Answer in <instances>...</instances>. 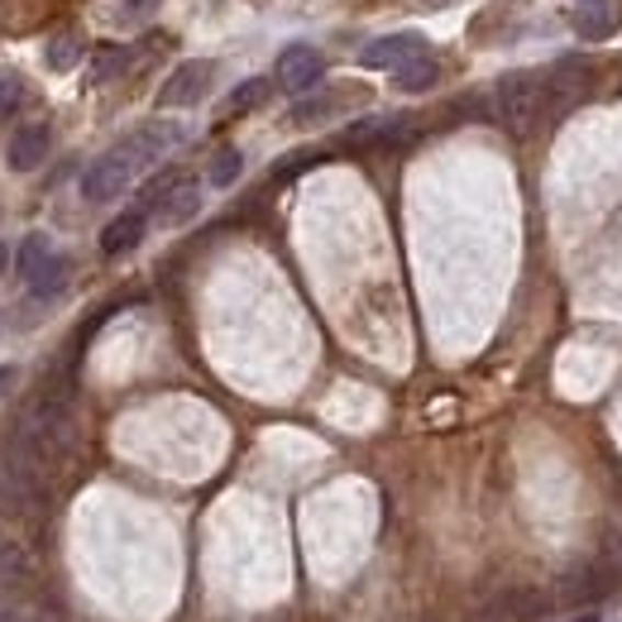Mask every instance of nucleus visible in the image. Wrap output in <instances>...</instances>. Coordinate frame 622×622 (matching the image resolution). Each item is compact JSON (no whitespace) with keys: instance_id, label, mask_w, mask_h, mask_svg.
<instances>
[{"instance_id":"nucleus-9","label":"nucleus","mask_w":622,"mask_h":622,"mask_svg":"<svg viewBox=\"0 0 622 622\" xmlns=\"http://www.w3.org/2000/svg\"><path fill=\"white\" fill-rule=\"evenodd\" d=\"M48 144H53V129L44 121L15 129V139H10V168H15V173H34L48 158Z\"/></svg>"},{"instance_id":"nucleus-6","label":"nucleus","mask_w":622,"mask_h":622,"mask_svg":"<svg viewBox=\"0 0 622 622\" xmlns=\"http://www.w3.org/2000/svg\"><path fill=\"white\" fill-rule=\"evenodd\" d=\"M321 72H326V58L312 44H293L278 53V82H283V91H293V97L312 91L321 82Z\"/></svg>"},{"instance_id":"nucleus-14","label":"nucleus","mask_w":622,"mask_h":622,"mask_svg":"<svg viewBox=\"0 0 622 622\" xmlns=\"http://www.w3.org/2000/svg\"><path fill=\"white\" fill-rule=\"evenodd\" d=\"M436 58L431 53H417V58H407L403 68H393V82H398V91H427V87H436Z\"/></svg>"},{"instance_id":"nucleus-19","label":"nucleus","mask_w":622,"mask_h":622,"mask_svg":"<svg viewBox=\"0 0 622 622\" xmlns=\"http://www.w3.org/2000/svg\"><path fill=\"white\" fill-rule=\"evenodd\" d=\"M44 58H48V68H53V72H68V68H77V58H82V38H72V34L53 38Z\"/></svg>"},{"instance_id":"nucleus-2","label":"nucleus","mask_w":622,"mask_h":622,"mask_svg":"<svg viewBox=\"0 0 622 622\" xmlns=\"http://www.w3.org/2000/svg\"><path fill=\"white\" fill-rule=\"evenodd\" d=\"M494 105L498 121L512 129V135H527L541 111H546V87H541V72H502L494 87Z\"/></svg>"},{"instance_id":"nucleus-26","label":"nucleus","mask_w":622,"mask_h":622,"mask_svg":"<svg viewBox=\"0 0 622 622\" xmlns=\"http://www.w3.org/2000/svg\"><path fill=\"white\" fill-rule=\"evenodd\" d=\"M5 263H10V249H5V245H0V273H5Z\"/></svg>"},{"instance_id":"nucleus-18","label":"nucleus","mask_w":622,"mask_h":622,"mask_svg":"<svg viewBox=\"0 0 622 622\" xmlns=\"http://www.w3.org/2000/svg\"><path fill=\"white\" fill-rule=\"evenodd\" d=\"M240 168H245V154L240 149H220L216 158H211V188H230L235 178H240Z\"/></svg>"},{"instance_id":"nucleus-23","label":"nucleus","mask_w":622,"mask_h":622,"mask_svg":"<svg viewBox=\"0 0 622 622\" xmlns=\"http://www.w3.org/2000/svg\"><path fill=\"white\" fill-rule=\"evenodd\" d=\"M121 63H125L121 48H101V53H97V72H91V77H97V82H105V77L121 72Z\"/></svg>"},{"instance_id":"nucleus-3","label":"nucleus","mask_w":622,"mask_h":622,"mask_svg":"<svg viewBox=\"0 0 622 622\" xmlns=\"http://www.w3.org/2000/svg\"><path fill=\"white\" fill-rule=\"evenodd\" d=\"M593 82V72H589V63H579V58H565V63H555L551 72H541V87H546V111H575L579 101H585V91Z\"/></svg>"},{"instance_id":"nucleus-15","label":"nucleus","mask_w":622,"mask_h":622,"mask_svg":"<svg viewBox=\"0 0 622 622\" xmlns=\"http://www.w3.org/2000/svg\"><path fill=\"white\" fill-rule=\"evenodd\" d=\"M63 283H68V259L53 255V259L44 263V269H38V273L30 278V293H34L38 302H53V297L63 293Z\"/></svg>"},{"instance_id":"nucleus-11","label":"nucleus","mask_w":622,"mask_h":622,"mask_svg":"<svg viewBox=\"0 0 622 622\" xmlns=\"http://www.w3.org/2000/svg\"><path fill=\"white\" fill-rule=\"evenodd\" d=\"M34 508H38V494L20 479V474H10L0 465V518H30Z\"/></svg>"},{"instance_id":"nucleus-1","label":"nucleus","mask_w":622,"mask_h":622,"mask_svg":"<svg viewBox=\"0 0 622 622\" xmlns=\"http://www.w3.org/2000/svg\"><path fill=\"white\" fill-rule=\"evenodd\" d=\"M182 139V125H168V121H154V125H139L129 139H121L115 149H105L97 163L87 168V178H82V196L91 206H101V202H115L129 182H135L144 168L158 163L173 144Z\"/></svg>"},{"instance_id":"nucleus-8","label":"nucleus","mask_w":622,"mask_h":622,"mask_svg":"<svg viewBox=\"0 0 622 622\" xmlns=\"http://www.w3.org/2000/svg\"><path fill=\"white\" fill-rule=\"evenodd\" d=\"M417 53H427V38L421 34H383V38H374L364 53H360V63L364 68H403L407 58H417Z\"/></svg>"},{"instance_id":"nucleus-7","label":"nucleus","mask_w":622,"mask_h":622,"mask_svg":"<svg viewBox=\"0 0 622 622\" xmlns=\"http://www.w3.org/2000/svg\"><path fill=\"white\" fill-rule=\"evenodd\" d=\"M144 230H149V211H144V206L121 211V216H115V220L101 230V255H105V259L129 255V249L144 240Z\"/></svg>"},{"instance_id":"nucleus-20","label":"nucleus","mask_w":622,"mask_h":622,"mask_svg":"<svg viewBox=\"0 0 622 622\" xmlns=\"http://www.w3.org/2000/svg\"><path fill=\"white\" fill-rule=\"evenodd\" d=\"M24 101V77L15 68H0V121L15 115V105Z\"/></svg>"},{"instance_id":"nucleus-22","label":"nucleus","mask_w":622,"mask_h":622,"mask_svg":"<svg viewBox=\"0 0 622 622\" xmlns=\"http://www.w3.org/2000/svg\"><path fill=\"white\" fill-rule=\"evenodd\" d=\"M330 111H336V101H330V97L302 101V105H293V125H316V121H326Z\"/></svg>"},{"instance_id":"nucleus-25","label":"nucleus","mask_w":622,"mask_h":622,"mask_svg":"<svg viewBox=\"0 0 622 622\" xmlns=\"http://www.w3.org/2000/svg\"><path fill=\"white\" fill-rule=\"evenodd\" d=\"M10 383H15V369H0V393H5Z\"/></svg>"},{"instance_id":"nucleus-24","label":"nucleus","mask_w":622,"mask_h":622,"mask_svg":"<svg viewBox=\"0 0 622 622\" xmlns=\"http://www.w3.org/2000/svg\"><path fill=\"white\" fill-rule=\"evenodd\" d=\"M470 622H512V618L502 613L498 603H484V608H474V613H470Z\"/></svg>"},{"instance_id":"nucleus-13","label":"nucleus","mask_w":622,"mask_h":622,"mask_svg":"<svg viewBox=\"0 0 622 622\" xmlns=\"http://www.w3.org/2000/svg\"><path fill=\"white\" fill-rule=\"evenodd\" d=\"M494 603H498L512 622H536L541 613H546V599H541L536 589H527V585H518V589H502Z\"/></svg>"},{"instance_id":"nucleus-17","label":"nucleus","mask_w":622,"mask_h":622,"mask_svg":"<svg viewBox=\"0 0 622 622\" xmlns=\"http://www.w3.org/2000/svg\"><path fill=\"white\" fill-rule=\"evenodd\" d=\"M575 30H579V38H613L618 34V15L613 10H579L575 15Z\"/></svg>"},{"instance_id":"nucleus-12","label":"nucleus","mask_w":622,"mask_h":622,"mask_svg":"<svg viewBox=\"0 0 622 622\" xmlns=\"http://www.w3.org/2000/svg\"><path fill=\"white\" fill-rule=\"evenodd\" d=\"M24 579H30V551L15 541V532L0 527V585H24Z\"/></svg>"},{"instance_id":"nucleus-28","label":"nucleus","mask_w":622,"mask_h":622,"mask_svg":"<svg viewBox=\"0 0 622 622\" xmlns=\"http://www.w3.org/2000/svg\"><path fill=\"white\" fill-rule=\"evenodd\" d=\"M427 622H431V618H427Z\"/></svg>"},{"instance_id":"nucleus-5","label":"nucleus","mask_w":622,"mask_h":622,"mask_svg":"<svg viewBox=\"0 0 622 622\" xmlns=\"http://www.w3.org/2000/svg\"><path fill=\"white\" fill-rule=\"evenodd\" d=\"M608 589H613L608 561H603V565H599V561H579V565H570V570L561 575V585H555L561 603H570V608H579V603H599Z\"/></svg>"},{"instance_id":"nucleus-21","label":"nucleus","mask_w":622,"mask_h":622,"mask_svg":"<svg viewBox=\"0 0 622 622\" xmlns=\"http://www.w3.org/2000/svg\"><path fill=\"white\" fill-rule=\"evenodd\" d=\"M263 97H269V82L263 77H249V82L235 87V97H230V111H249V105H259Z\"/></svg>"},{"instance_id":"nucleus-4","label":"nucleus","mask_w":622,"mask_h":622,"mask_svg":"<svg viewBox=\"0 0 622 622\" xmlns=\"http://www.w3.org/2000/svg\"><path fill=\"white\" fill-rule=\"evenodd\" d=\"M211 82H216V63L192 58V63H182V68L163 82V91H158V105H168V111H188V105L206 101Z\"/></svg>"},{"instance_id":"nucleus-10","label":"nucleus","mask_w":622,"mask_h":622,"mask_svg":"<svg viewBox=\"0 0 622 622\" xmlns=\"http://www.w3.org/2000/svg\"><path fill=\"white\" fill-rule=\"evenodd\" d=\"M196 211H202V188H196V182H178V188H168L158 196V216H163V225H182V220H192Z\"/></svg>"},{"instance_id":"nucleus-16","label":"nucleus","mask_w":622,"mask_h":622,"mask_svg":"<svg viewBox=\"0 0 622 622\" xmlns=\"http://www.w3.org/2000/svg\"><path fill=\"white\" fill-rule=\"evenodd\" d=\"M48 259H53L48 235H24V245H20V255H15V269H20V278H34Z\"/></svg>"},{"instance_id":"nucleus-27","label":"nucleus","mask_w":622,"mask_h":622,"mask_svg":"<svg viewBox=\"0 0 622 622\" xmlns=\"http://www.w3.org/2000/svg\"><path fill=\"white\" fill-rule=\"evenodd\" d=\"M570 622H599V618H593V613H585V618H570Z\"/></svg>"}]
</instances>
